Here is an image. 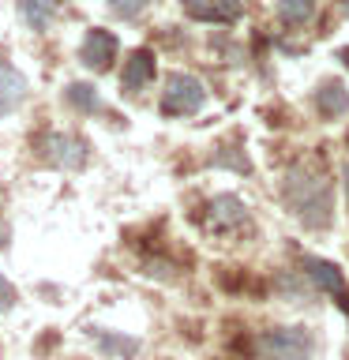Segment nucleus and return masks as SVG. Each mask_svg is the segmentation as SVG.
I'll use <instances>...</instances> for the list:
<instances>
[{
    "label": "nucleus",
    "mask_w": 349,
    "mask_h": 360,
    "mask_svg": "<svg viewBox=\"0 0 349 360\" xmlns=\"http://www.w3.org/2000/svg\"><path fill=\"white\" fill-rule=\"evenodd\" d=\"M117 34L106 30V27H90L83 45H79V60H83V68H90V72H109L113 60H117Z\"/></svg>",
    "instance_id": "39448f33"
},
{
    "label": "nucleus",
    "mask_w": 349,
    "mask_h": 360,
    "mask_svg": "<svg viewBox=\"0 0 349 360\" xmlns=\"http://www.w3.org/2000/svg\"><path fill=\"white\" fill-rule=\"evenodd\" d=\"M255 353L263 360H312L315 338L304 326H274L255 338Z\"/></svg>",
    "instance_id": "f03ea898"
},
{
    "label": "nucleus",
    "mask_w": 349,
    "mask_h": 360,
    "mask_svg": "<svg viewBox=\"0 0 349 360\" xmlns=\"http://www.w3.org/2000/svg\"><path fill=\"white\" fill-rule=\"evenodd\" d=\"M342 8H345V11H349V0H342Z\"/></svg>",
    "instance_id": "4be33fe9"
},
{
    "label": "nucleus",
    "mask_w": 349,
    "mask_h": 360,
    "mask_svg": "<svg viewBox=\"0 0 349 360\" xmlns=\"http://www.w3.org/2000/svg\"><path fill=\"white\" fill-rule=\"evenodd\" d=\"M87 334H90V342H94V349L106 360H135V356H139V349H143L139 338L120 334V330H106V326H90Z\"/></svg>",
    "instance_id": "423d86ee"
},
{
    "label": "nucleus",
    "mask_w": 349,
    "mask_h": 360,
    "mask_svg": "<svg viewBox=\"0 0 349 360\" xmlns=\"http://www.w3.org/2000/svg\"><path fill=\"white\" fill-rule=\"evenodd\" d=\"M281 199L289 202V210L308 225V229H326L334 210V188L315 165H293L286 180H281Z\"/></svg>",
    "instance_id": "f257e3e1"
},
{
    "label": "nucleus",
    "mask_w": 349,
    "mask_h": 360,
    "mask_svg": "<svg viewBox=\"0 0 349 360\" xmlns=\"http://www.w3.org/2000/svg\"><path fill=\"white\" fill-rule=\"evenodd\" d=\"M19 304V292H15V285H11V281L0 274V311H11Z\"/></svg>",
    "instance_id": "a211bd4d"
},
{
    "label": "nucleus",
    "mask_w": 349,
    "mask_h": 360,
    "mask_svg": "<svg viewBox=\"0 0 349 360\" xmlns=\"http://www.w3.org/2000/svg\"><path fill=\"white\" fill-rule=\"evenodd\" d=\"M45 158H49V165L56 169H68V173H75V169L87 165L90 158V143L83 139L79 131H53L49 139H45Z\"/></svg>",
    "instance_id": "20e7f679"
},
{
    "label": "nucleus",
    "mask_w": 349,
    "mask_h": 360,
    "mask_svg": "<svg viewBox=\"0 0 349 360\" xmlns=\"http://www.w3.org/2000/svg\"><path fill=\"white\" fill-rule=\"evenodd\" d=\"M304 278H308L319 292H334V297L345 292V274L334 263H326V259H315V255L304 259Z\"/></svg>",
    "instance_id": "9b49d317"
},
{
    "label": "nucleus",
    "mask_w": 349,
    "mask_h": 360,
    "mask_svg": "<svg viewBox=\"0 0 349 360\" xmlns=\"http://www.w3.org/2000/svg\"><path fill=\"white\" fill-rule=\"evenodd\" d=\"M244 221H248V210H244V202L236 195H218V199L207 202V225L214 233H229V229H236V225H244Z\"/></svg>",
    "instance_id": "0eeeda50"
},
{
    "label": "nucleus",
    "mask_w": 349,
    "mask_h": 360,
    "mask_svg": "<svg viewBox=\"0 0 349 360\" xmlns=\"http://www.w3.org/2000/svg\"><path fill=\"white\" fill-rule=\"evenodd\" d=\"M184 11L199 22H236L244 15L241 0H184Z\"/></svg>",
    "instance_id": "1a4fd4ad"
},
{
    "label": "nucleus",
    "mask_w": 349,
    "mask_h": 360,
    "mask_svg": "<svg viewBox=\"0 0 349 360\" xmlns=\"http://www.w3.org/2000/svg\"><path fill=\"white\" fill-rule=\"evenodd\" d=\"M151 79H154V53L151 49H132L124 56V68H120V90L135 94V90H143Z\"/></svg>",
    "instance_id": "6e6552de"
},
{
    "label": "nucleus",
    "mask_w": 349,
    "mask_h": 360,
    "mask_svg": "<svg viewBox=\"0 0 349 360\" xmlns=\"http://www.w3.org/2000/svg\"><path fill=\"white\" fill-rule=\"evenodd\" d=\"M345 195H349V169H345Z\"/></svg>",
    "instance_id": "412c9836"
},
{
    "label": "nucleus",
    "mask_w": 349,
    "mask_h": 360,
    "mask_svg": "<svg viewBox=\"0 0 349 360\" xmlns=\"http://www.w3.org/2000/svg\"><path fill=\"white\" fill-rule=\"evenodd\" d=\"M15 8L30 30H45L56 19V11H61V0H15Z\"/></svg>",
    "instance_id": "ddd939ff"
},
{
    "label": "nucleus",
    "mask_w": 349,
    "mask_h": 360,
    "mask_svg": "<svg viewBox=\"0 0 349 360\" xmlns=\"http://www.w3.org/2000/svg\"><path fill=\"white\" fill-rule=\"evenodd\" d=\"M27 101V75L15 64L0 60V117H11Z\"/></svg>",
    "instance_id": "9d476101"
},
{
    "label": "nucleus",
    "mask_w": 349,
    "mask_h": 360,
    "mask_svg": "<svg viewBox=\"0 0 349 360\" xmlns=\"http://www.w3.org/2000/svg\"><path fill=\"white\" fill-rule=\"evenodd\" d=\"M315 11V0H278V19L286 22V27H300V22H308Z\"/></svg>",
    "instance_id": "2eb2a0df"
},
{
    "label": "nucleus",
    "mask_w": 349,
    "mask_h": 360,
    "mask_svg": "<svg viewBox=\"0 0 349 360\" xmlns=\"http://www.w3.org/2000/svg\"><path fill=\"white\" fill-rule=\"evenodd\" d=\"M61 98H64L75 112H83V117H94V112H101V94H98L94 83H68Z\"/></svg>",
    "instance_id": "4468645a"
},
{
    "label": "nucleus",
    "mask_w": 349,
    "mask_h": 360,
    "mask_svg": "<svg viewBox=\"0 0 349 360\" xmlns=\"http://www.w3.org/2000/svg\"><path fill=\"white\" fill-rule=\"evenodd\" d=\"M225 150H229V154H214L210 162H214V165H229V169H236V173H252L248 158H244L241 150H236V146H225Z\"/></svg>",
    "instance_id": "f3484780"
},
{
    "label": "nucleus",
    "mask_w": 349,
    "mask_h": 360,
    "mask_svg": "<svg viewBox=\"0 0 349 360\" xmlns=\"http://www.w3.org/2000/svg\"><path fill=\"white\" fill-rule=\"evenodd\" d=\"M315 109H319L323 120H338L349 112V90L338 83V79H323L315 86Z\"/></svg>",
    "instance_id": "f8f14e48"
},
{
    "label": "nucleus",
    "mask_w": 349,
    "mask_h": 360,
    "mask_svg": "<svg viewBox=\"0 0 349 360\" xmlns=\"http://www.w3.org/2000/svg\"><path fill=\"white\" fill-rule=\"evenodd\" d=\"M338 60H342V64H349V49H342V53H338Z\"/></svg>",
    "instance_id": "aec40b11"
},
{
    "label": "nucleus",
    "mask_w": 349,
    "mask_h": 360,
    "mask_svg": "<svg viewBox=\"0 0 349 360\" xmlns=\"http://www.w3.org/2000/svg\"><path fill=\"white\" fill-rule=\"evenodd\" d=\"M207 105V86L199 83L196 75L188 72H173L165 79V90H162V112L165 117H191Z\"/></svg>",
    "instance_id": "7ed1b4c3"
},
{
    "label": "nucleus",
    "mask_w": 349,
    "mask_h": 360,
    "mask_svg": "<svg viewBox=\"0 0 349 360\" xmlns=\"http://www.w3.org/2000/svg\"><path fill=\"white\" fill-rule=\"evenodd\" d=\"M0 248H8V221H4V214H0Z\"/></svg>",
    "instance_id": "6ab92c4d"
},
{
    "label": "nucleus",
    "mask_w": 349,
    "mask_h": 360,
    "mask_svg": "<svg viewBox=\"0 0 349 360\" xmlns=\"http://www.w3.org/2000/svg\"><path fill=\"white\" fill-rule=\"evenodd\" d=\"M146 4H151V0H109V11L117 19H139Z\"/></svg>",
    "instance_id": "dca6fc26"
}]
</instances>
